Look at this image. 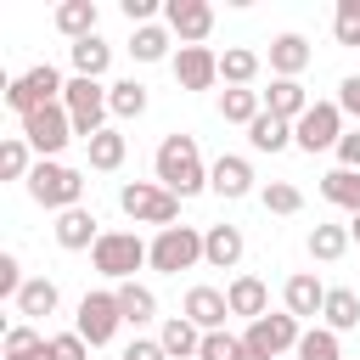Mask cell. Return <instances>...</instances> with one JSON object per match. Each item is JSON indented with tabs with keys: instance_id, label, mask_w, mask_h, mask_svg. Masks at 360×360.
<instances>
[{
	"instance_id": "obj_1",
	"label": "cell",
	"mask_w": 360,
	"mask_h": 360,
	"mask_svg": "<svg viewBox=\"0 0 360 360\" xmlns=\"http://www.w3.org/2000/svg\"><path fill=\"white\" fill-rule=\"evenodd\" d=\"M152 180L163 186V191H174L180 202L186 197H197V191H208V163H202V146H197V135H163L158 141V152H152Z\"/></svg>"
},
{
	"instance_id": "obj_2",
	"label": "cell",
	"mask_w": 360,
	"mask_h": 360,
	"mask_svg": "<svg viewBox=\"0 0 360 360\" xmlns=\"http://www.w3.org/2000/svg\"><path fill=\"white\" fill-rule=\"evenodd\" d=\"M22 186H28V197H34L39 208H51V214H68V208H84V174H79L73 163H56V158H39V163H34V174H28Z\"/></svg>"
},
{
	"instance_id": "obj_3",
	"label": "cell",
	"mask_w": 360,
	"mask_h": 360,
	"mask_svg": "<svg viewBox=\"0 0 360 360\" xmlns=\"http://www.w3.org/2000/svg\"><path fill=\"white\" fill-rule=\"evenodd\" d=\"M118 208H124L135 225H158V231H169V225L180 219V197L163 191L158 180H124V186H118Z\"/></svg>"
},
{
	"instance_id": "obj_4",
	"label": "cell",
	"mask_w": 360,
	"mask_h": 360,
	"mask_svg": "<svg viewBox=\"0 0 360 360\" xmlns=\"http://www.w3.org/2000/svg\"><path fill=\"white\" fill-rule=\"evenodd\" d=\"M62 107H68L79 141H96V135L107 129V118H112V107H107V84H101V79H68Z\"/></svg>"
},
{
	"instance_id": "obj_5",
	"label": "cell",
	"mask_w": 360,
	"mask_h": 360,
	"mask_svg": "<svg viewBox=\"0 0 360 360\" xmlns=\"http://www.w3.org/2000/svg\"><path fill=\"white\" fill-rule=\"evenodd\" d=\"M146 264H152L158 276H180V270L202 264V231H197V225H169V231H158V236L146 242Z\"/></svg>"
},
{
	"instance_id": "obj_6",
	"label": "cell",
	"mask_w": 360,
	"mask_h": 360,
	"mask_svg": "<svg viewBox=\"0 0 360 360\" xmlns=\"http://www.w3.org/2000/svg\"><path fill=\"white\" fill-rule=\"evenodd\" d=\"M62 90H68V79H62L51 62H34L28 73H17V79L6 84V107H11L17 118H28V112H39V107L62 101Z\"/></svg>"
},
{
	"instance_id": "obj_7",
	"label": "cell",
	"mask_w": 360,
	"mask_h": 360,
	"mask_svg": "<svg viewBox=\"0 0 360 360\" xmlns=\"http://www.w3.org/2000/svg\"><path fill=\"white\" fill-rule=\"evenodd\" d=\"M90 264L107 281H135V270L146 264V242L135 231H101V242L90 248Z\"/></svg>"
},
{
	"instance_id": "obj_8",
	"label": "cell",
	"mask_w": 360,
	"mask_h": 360,
	"mask_svg": "<svg viewBox=\"0 0 360 360\" xmlns=\"http://www.w3.org/2000/svg\"><path fill=\"white\" fill-rule=\"evenodd\" d=\"M298 338H304V321H298V315H287V309L259 315V321H248V332H242V343H248L259 360H281V354H292V349H298Z\"/></svg>"
},
{
	"instance_id": "obj_9",
	"label": "cell",
	"mask_w": 360,
	"mask_h": 360,
	"mask_svg": "<svg viewBox=\"0 0 360 360\" xmlns=\"http://www.w3.org/2000/svg\"><path fill=\"white\" fill-rule=\"evenodd\" d=\"M343 129H349V124H343V107H338V101H315V107L292 124V146L309 152V158H315V152H338Z\"/></svg>"
},
{
	"instance_id": "obj_10",
	"label": "cell",
	"mask_w": 360,
	"mask_h": 360,
	"mask_svg": "<svg viewBox=\"0 0 360 360\" xmlns=\"http://www.w3.org/2000/svg\"><path fill=\"white\" fill-rule=\"evenodd\" d=\"M17 124H22V141L34 146V158H56L68 141H79L62 101H51V107H39V112H28V118H17Z\"/></svg>"
},
{
	"instance_id": "obj_11",
	"label": "cell",
	"mask_w": 360,
	"mask_h": 360,
	"mask_svg": "<svg viewBox=\"0 0 360 360\" xmlns=\"http://www.w3.org/2000/svg\"><path fill=\"white\" fill-rule=\"evenodd\" d=\"M118 326H124V309H118V298H112V292H84V298H79L73 332H79L90 349H107V343L118 338Z\"/></svg>"
},
{
	"instance_id": "obj_12",
	"label": "cell",
	"mask_w": 360,
	"mask_h": 360,
	"mask_svg": "<svg viewBox=\"0 0 360 360\" xmlns=\"http://www.w3.org/2000/svg\"><path fill=\"white\" fill-rule=\"evenodd\" d=\"M163 28L180 45H202L214 34V6L208 0H163Z\"/></svg>"
},
{
	"instance_id": "obj_13",
	"label": "cell",
	"mask_w": 360,
	"mask_h": 360,
	"mask_svg": "<svg viewBox=\"0 0 360 360\" xmlns=\"http://www.w3.org/2000/svg\"><path fill=\"white\" fill-rule=\"evenodd\" d=\"M169 68H174L180 90H214L219 84V51H208V45H180Z\"/></svg>"
},
{
	"instance_id": "obj_14",
	"label": "cell",
	"mask_w": 360,
	"mask_h": 360,
	"mask_svg": "<svg viewBox=\"0 0 360 360\" xmlns=\"http://www.w3.org/2000/svg\"><path fill=\"white\" fill-rule=\"evenodd\" d=\"M326 292H332V287H326L315 270H292V276H287V287H281V309H287V315H298V321H321Z\"/></svg>"
},
{
	"instance_id": "obj_15",
	"label": "cell",
	"mask_w": 360,
	"mask_h": 360,
	"mask_svg": "<svg viewBox=\"0 0 360 360\" xmlns=\"http://www.w3.org/2000/svg\"><path fill=\"white\" fill-rule=\"evenodd\" d=\"M208 191H214V197H225V202L253 197V163H248L242 152H219V158L208 163Z\"/></svg>"
},
{
	"instance_id": "obj_16",
	"label": "cell",
	"mask_w": 360,
	"mask_h": 360,
	"mask_svg": "<svg viewBox=\"0 0 360 360\" xmlns=\"http://www.w3.org/2000/svg\"><path fill=\"white\" fill-rule=\"evenodd\" d=\"M51 236H56V248L84 253V248H96V242H101V219H96L90 208H68V214H56Z\"/></svg>"
},
{
	"instance_id": "obj_17",
	"label": "cell",
	"mask_w": 360,
	"mask_h": 360,
	"mask_svg": "<svg viewBox=\"0 0 360 360\" xmlns=\"http://www.w3.org/2000/svg\"><path fill=\"white\" fill-rule=\"evenodd\" d=\"M242 253H248L242 225H208V231H202V264H208V270H236Z\"/></svg>"
},
{
	"instance_id": "obj_18",
	"label": "cell",
	"mask_w": 360,
	"mask_h": 360,
	"mask_svg": "<svg viewBox=\"0 0 360 360\" xmlns=\"http://www.w3.org/2000/svg\"><path fill=\"white\" fill-rule=\"evenodd\" d=\"M180 315H186L197 332H225L231 304H225V292H219V287H191V292H186V304H180Z\"/></svg>"
},
{
	"instance_id": "obj_19",
	"label": "cell",
	"mask_w": 360,
	"mask_h": 360,
	"mask_svg": "<svg viewBox=\"0 0 360 360\" xmlns=\"http://www.w3.org/2000/svg\"><path fill=\"white\" fill-rule=\"evenodd\" d=\"M309 39L298 34V28H287V34H276L270 39V79H298L304 68H309Z\"/></svg>"
},
{
	"instance_id": "obj_20",
	"label": "cell",
	"mask_w": 360,
	"mask_h": 360,
	"mask_svg": "<svg viewBox=\"0 0 360 360\" xmlns=\"http://www.w3.org/2000/svg\"><path fill=\"white\" fill-rule=\"evenodd\" d=\"M259 96H264V112H276V118H287V124H298V118L315 107L298 79H270V90H259Z\"/></svg>"
},
{
	"instance_id": "obj_21",
	"label": "cell",
	"mask_w": 360,
	"mask_h": 360,
	"mask_svg": "<svg viewBox=\"0 0 360 360\" xmlns=\"http://www.w3.org/2000/svg\"><path fill=\"white\" fill-rule=\"evenodd\" d=\"M11 304H17V315H22L28 326H34V321H45V315H56V304H62V292H56V281H51V276H28V281H22V292H17Z\"/></svg>"
},
{
	"instance_id": "obj_22",
	"label": "cell",
	"mask_w": 360,
	"mask_h": 360,
	"mask_svg": "<svg viewBox=\"0 0 360 360\" xmlns=\"http://www.w3.org/2000/svg\"><path fill=\"white\" fill-rule=\"evenodd\" d=\"M259 68H264V56H259V51H248V45L219 51V84H225V90H253Z\"/></svg>"
},
{
	"instance_id": "obj_23",
	"label": "cell",
	"mask_w": 360,
	"mask_h": 360,
	"mask_svg": "<svg viewBox=\"0 0 360 360\" xmlns=\"http://www.w3.org/2000/svg\"><path fill=\"white\" fill-rule=\"evenodd\" d=\"M225 304H231V315H248V321H259V315H270V287H264L259 276H231V287H225Z\"/></svg>"
},
{
	"instance_id": "obj_24",
	"label": "cell",
	"mask_w": 360,
	"mask_h": 360,
	"mask_svg": "<svg viewBox=\"0 0 360 360\" xmlns=\"http://www.w3.org/2000/svg\"><path fill=\"white\" fill-rule=\"evenodd\" d=\"M51 22H56V34H68V39L79 45V39H90V34H96L101 11H96V0H62V6L51 11Z\"/></svg>"
},
{
	"instance_id": "obj_25",
	"label": "cell",
	"mask_w": 360,
	"mask_h": 360,
	"mask_svg": "<svg viewBox=\"0 0 360 360\" xmlns=\"http://www.w3.org/2000/svg\"><path fill=\"white\" fill-rule=\"evenodd\" d=\"M84 158H90V169H96V174H112V169H124V158H129V135L107 124L96 141H84Z\"/></svg>"
},
{
	"instance_id": "obj_26",
	"label": "cell",
	"mask_w": 360,
	"mask_h": 360,
	"mask_svg": "<svg viewBox=\"0 0 360 360\" xmlns=\"http://www.w3.org/2000/svg\"><path fill=\"white\" fill-rule=\"evenodd\" d=\"M68 62H73V79H101V73L112 68V45H107L101 34H90V39L68 45Z\"/></svg>"
},
{
	"instance_id": "obj_27",
	"label": "cell",
	"mask_w": 360,
	"mask_h": 360,
	"mask_svg": "<svg viewBox=\"0 0 360 360\" xmlns=\"http://www.w3.org/2000/svg\"><path fill=\"white\" fill-rule=\"evenodd\" d=\"M321 326L338 332V338L354 332V326H360V292H354V287H332V292H326V309H321Z\"/></svg>"
},
{
	"instance_id": "obj_28",
	"label": "cell",
	"mask_w": 360,
	"mask_h": 360,
	"mask_svg": "<svg viewBox=\"0 0 360 360\" xmlns=\"http://www.w3.org/2000/svg\"><path fill=\"white\" fill-rule=\"evenodd\" d=\"M158 343H163V354H169V360H197V349H202V332H197L186 315H169V321L158 326Z\"/></svg>"
},
{
	"instance_id": "obj_29",
	"label": "cell",
	"mask_w": 360,
	"mask_h": 360,
	"mask_svg": "<svg viewBox=\"0 0 360 360\" xmlns=\"http://www.w3.org/2000/svg\"><path fill=\"white\" fill-rule=\"evenodd\" d=\"M112 298H118V309H124V326H146V321L158 315V292L141 287V281H118Z\"/></svg>"
},
{
	"instance_id": "obj_30",
	"label": "cell",
	"mask_w": 360,
	"mask_h": 360,
	"mask_svg": "<svg viewBox=\"0 0 360 360\" xmlns=\"http://www.w3.org/2000/svg\"><path fill=\"white\" fill-rule=\"evenodd\" d=\"M321 197L332 208H349V219L360 214V169H326L321 174Z\"/></svg>"
},
{
	"instance_id": "obj_31",
	"label": "cell",
	"mask_w": 360,
	"mask_h": 360,
	"mask_svg": "<svg viewBox=\"0 0 360 360\" xmlns=\"http://www.w3.org/2000/svg\"><path fill=\"white\" fill-rule=\"evenodd\" d=\"M169 45H174V34H169L163 22H146V28L129 34V56H135V62H174Z\"/></svg>"
},
{
	"instance_id": "obj_32",
	"label": "cell",
	"mask_w": 360,
	"mask_h": 360,
	"mask_svg": "<svg viewBox=\"0 0 360 360\" xmlns=\"http://www.w3.org/2000/svg\"><path fill=\"white\" fill-rule=\"evenodd\" d=\"M248 146H253V152H287V146H292V124L276 118V112H259V118L248 124Z\"/></svg>"
},
{
	"instance_id": "obj_33",
	"label": "cell",
	"mask_w": 360,
	"mask_h": 360,
	"mask_svg": "<svg viewBox=\"0 0 360 360\" xmlns=\"http://www.w3.org/2000/svg\"><path fill=\"white\" fill-rule=\"evenodd\" d=\"M107 107H112V118H141L152 107V96L141 79H118V84H107Z\"/></svg>"
},
{
	"instance_id": "obj_34",
	"label": "cell",
	"mask_w": 360,
	"mask_h": 360,
	"mask_svg": "<svg viewBox=\"0 0 360 360\" xmlns=\"http://www.w3.org/2000/svg\"><path fill=\"white\" fill-rule=\"evenodd\" d=\"M349 242H354L349 225H315V231H309V259H315V264H338V259L349 253Z\"/></svg>"
},
{
	"instance_id": "obj_35",
	"label": "cell",
	"mask_w": 360,
	"mask_h": 360,
	"mask_svg": "<svg viewBox=\"0 0 360 360\" xmlns=\"http://www.w3.org/2000/svg\"><path fill=\"white\" fill-rule=\"evenodd\" d=\"M259 112H264V96L259 90H219V118L225 124H242L248 129Z\"/></svg>"
},
{
	"instance_id": "obj_36",
	"label": "cell",
	"mask_w": 360,
	"mask_h": 360,
	"mask_svg": "<svg viewBox=\"0 0 360 360\" xmlns=\"http://www.w3.org/2000/svg\"><path fill=\"white\" fill-rule=\"evenodd\" d=\"M34 163H39V158H34V146H28L22 135H6V141H0V174H6V180H28Z\"/></svg>"
},
{
	"instance_id": "obj_37",
	"label": "cell",
	"mask_w": 360,
	"mask_h": 360,
	"mask_svg": "<svg viewBox=\"0 0 360 360\" xmlns=\"http://www.w3.org/2000/svg\"><path fill=\"white\" fill-rule=\"evenodd\" d=\"M298 360H343V338L338 332H326V326H309L304 338H298V349H292Z\"/></svg>"
},
{
	"instance_id": "obj_38",
	"label": "cell",
	"mask_w": 360,
	"mask_h": 360,
	"mask_svg": "<svg viewBox=\"0 0 360 360\" xmlns=\"http://www.w3.org/2000/svg\"><path fill=\"white\" fill-rule=\"evenodd\" d=\"M259 202H264V214H298V208H304V191H298L292 180H270V186L259 191Z\"/></svg>"
},
{
	"instance_id": "obj_39",
	"label": "cell",
	"mask_w": 360,
	"mask_h": 360,
	"mask_svg": "<svg viewBox=\"0 0 360 360\" xmlns=\"http://www.w3.org/2000/svg\"><path fill=\"white\" fill-rule=\"evenodd\" d=\"M39 343H45V338H39V332H34L28 321H17V326L6 332V343H0V354H6V360H28V354H34Z\"/></svg>"
},
{
	"instance_id": "obj_40",
	"label": "cell",
	"mask_w": 360,
	"mask_h": 360,
	"mask_svg": "<svg viewBox=\"0 0 360 360\" xmlns=\"http://www.w3.org/2000/svg\"><path fill=\"white\" fill-rule=\"evenodd\" d=\"M332 34H338V45H354V51H360V0H338Z\"/></svg>"
},
{
	"instance_id": "obj_41",
	"label": "cell",
	"mask_w": 360,
	"mask_h": 360,
	"mask_svg": "<svg viewBox=\"0 0 360 360\" xmlns=\"http://www.w3.org/2000/svg\"><path fill=\"white\" fill-rule=\"evenodd\" d=\"M197 360H242V338H231V332H202Z\"/></svg>"
},
{
	"instance_id": "obj_42",
	"label": "cell",
	"mask_w": 360,
	"mask_h": 360,
	"mask_svg": "<svg viewBox=\"0 0 360 360\" xmlns=\"http://www.w3.org/2000/svg\"><path fill=\"white\" fill-rule=\"evenodd\" d=\"M51 360H90V343L79 332H56L51 338Z\"/></svg>"
},
{
	"instance_id": "obj_43",
	"label": "cell",
	"mask_w": 360,
	"mask_h": 360,
	"mask_svg": "<svg viewBox=\"0 0 360 360\" xmlns=\"http://www.w3.org/2000/svg\"><path fill=\"white\" fill-rule=\"evenodd\" d=\"M22 264H17V253H0V298H17L22 292Z\"/></svg>"
},
{
	"instance_id": "obj_44",
	"label": "cell",
	"mask_w": 360,
	"mask_h": 360,
	"mask_svg": "<svg viewBox=\"0 0 360 360\" xmlns=\"http://www.w3.org/2000/svg\"><path fill=\"white\" fill-rule=\"evenodd\" d=\"M338 169H360V124L343 129V141H338Z\"/></svg>"
},
{
	"instance_id": "obj_45",
	"label": "cell",
	"mask_w": 360,
	"mask_h": 360,
	"mask_svg": "<svg viewBox=\"0 0 360 360\" xmlns=\"http://www.w3.org/2000/svg\"><path fill=\"white\" fill-rule=\"evenodd\" d=\"M338 107H343V118L360 124V73H349V79L338 84Z\"/></svg>"
},
{
	"instance_id": "obj_46",
	"label": "cell",
	"mask_w": 360,
	"mask_h": 360,
	"mask_svg": "<svg viewBox=\"0 0 360 360\" xmlns=\"http://www.w3.org/2000/svg\"><path fill=\"white\" fill-rule=\"evenodd\" d=\"M118 360H169V354H163V343H158V338H135Z\"/></svg>"
},
{
	"instance_id": "obj_47",
	"label": "cell",
	"mask_w": 360,
	"mask_h": 360,
	"mask_svg": "<svg viewBox=\"0 0 360 360\" xmlns=\"http://www.w3.org/2000/svg\"><path fill=\"white\" fill-rule=\"evenodd\" d=\"M349 236H354V242H360V214H354V219H349Z\"/></svg>"
}]
</instances>
